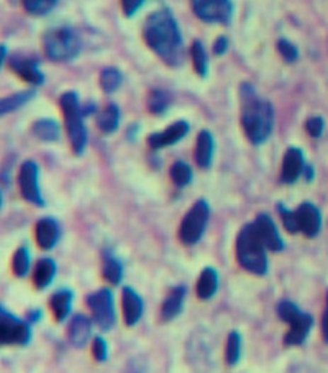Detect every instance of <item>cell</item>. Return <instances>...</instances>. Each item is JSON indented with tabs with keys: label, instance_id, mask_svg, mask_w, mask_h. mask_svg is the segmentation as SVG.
<instances>
[{
	"label": "cell",
	"instance_id": "obj_1",
	"mask_svg": "<svg viewBox=\"0 0 328 373\" xmlns=\"http://www.w3.org/2000/svg\"><path fill=\"white\" fill-rule=\"evenodd\" d=\"M142 36L147 45L170 67H179L185 60L182 33L169 9L153 12L145 19Z\"/></svg>",
	"mask_w": 328,
	"mask_h": 373
},
{
	"label": "cell",
	"instance_id": "obj_2",
	"mask_svg": "<svg viewBox=\"0 0 328 373\" xmlns=\"http://www.w3.org/2000/svg\"><path fill=\"white\" fill-rule=\"evenodd\" d=\"M242 126L253 145H261L271 137L275 124V111L269 101L259 97L254 86L243 83L240 88Z\"/></svg>",
	"mask_w": 328,
	"mask_h": 373
},
{
	"label": "cell",
	"instance_id": "obj_3",
	"mask_svg": "<svg viewBox=\"0 0 328 373\" xmlns=\"http://www.w3.org/2000/svg\"><path fill=\"white\" fill-rule=\"evenodd\" d=\"M266 249L267 247L261 241L254 223L244 225L242 231L238 232L235 241L238 264L251 274L264 276L267 273V269H269Z\"/></svg>",
	"mask_w": 328,
	"mask_h": 373
},
{
	"label": "cell",
	"instance_id": "obj_4",
	"mask_svg": "<svg viewBox=\"0 0 328 373\" xmlns=\"http://www.w3.org/2000/svg\"><path fill=\"white\" fill-rule=\"evenodd\" d=\"M60 105H62V109L64 114V121H66L72 149L74 155H81L86 149L87 131H86V126L83 121L84 116H83L81 107L79 104L77 94L73 91L64 92L62 98H60Z\"/></svg>",
	"mask_w": 328,
	"mask_h": 373
},
{
	"label": "cell",
	"instance_id": "obj_5",
	"mask_svg": "<svg viewBox=\"0 0 328 373\" xmlns=\"http://www.w3.org/2000/svg\"><path fill=\"white\" fill-rule=\"evenodd\" d=\"M45 54L54 62H70L80 53L81 43L72 28L58 26L44 34Z\"/></svg>",
	"mask_w": 328,
	"mask_h": 373
},
{
	"label": "cell",
	"instance_id": "obj_6",
	"mask_svg": "<svg viewBox=\"0 0 328 373\" xmlns=\"http://www.w3.org/2000/svg\"><path fill=\"white\" fill-rule=\"evenodd\" d=\"M278 313L282 321L290 325L285 335V346H301L314 324L311 315L302 312L290 301H282L278 305Z\"/></svg>",
	"mask_w": 328,
	"mask_h": 373
},
{
	"label": "cell",
	"instance_id": "obj_7",
	"mask_svg": "<svg viewBox=\"0 0 328 373\" xmlns=\"http://www.w3.org/2000/svg\"><path fill=\"white\" fill-rule=\"evenodd\" d=\"M211 209L205 198H199L185 215L181 226H179V239L186 247L196 245L210 222Z\"/></svg>",
	"mask_w": 328,
	"mask_h": 373
},
{
	"label": "cell",
	"instance_id": "obj_8",
	"mask_svg": "<svg viewBox=\"0 0 328 373\" xmlns=\"http://www.w3.org/2000/svg\"><path fill=\"white\" fill-rule=\"evenodd\" d=\"M31 324L18 318L5 306L0 309V342L4 346H28L31 341Z\"/></svg>",
	"mask_w": 328,
	"mask_h": 373
},
{
	"label": "cell",
	"instance_id": "obj_9",
	"mask_svg": "<svg viewBox=\"0 0 328 373\" xmlns=\"http://www.w3.org/2000/svg\"><path fill=\"white\" fill-rule=\"evenodd\" d=\"M86 303L92 312V320L102 331H109L115 325V303L111 289L102 288L86 298Z\"/></svg>",
	"mask_w": 328,
	"mask_h": 373
},
{
	"label": "cell",
	"instance_id": "obj_10",
	"mask_svg": "<svg viewBox=\"0 0 328 373\" xmlns=\"http://www.w3.org/2000/svg\"><path fill=\"white\" fill-rule=\"evenodd\" d=\"M19 190L25 202L34 205L37 207H44L45 200L41 194L40 188V168L34 161H25L21 165L19 178H18Z\"/></svg>",
	"mask_w": 328,
	"mask_h": 373
},
{
	"label": "cell",
	"instance_id": "obj_11",
	"mask_svg": "<svg viewBox=\"0 0 328 373\" xmlns=\"http://www.w3.org/2000/svg\"><path fill=\"white\" fill-rule=\"evenodd\" d=\"M196 16L210 23H228L232 15L231 0H192Z\"/></svg>",
	"mask_w": 328,
	"mask_h": 373
},
{
	"label": "cell",
	"instance_id": "obj_12",
	"mask_svg": "<svg viewBox=\"0 0 328 373\" xmlns=\"http://www.w3.org/2000/svg\"><path fill=\"white\" fill-rule=\"evenodd\" d=\"M188 133H189V124L186 121L183 120L176 121L171 126H169L164 131L153 133L150 137H148V145H150V148L154 151L173 146L177 141H181Z\"/></svg>",
	"mask_w": 328,
	"mask_h": 373
},
{
	"label": "cell",
	"instance_id": "obj_13",
	"mask_svg": "<svg viewBox=\"0 0 328 373\" xmlns=\"http://www.w3.org/2000/svg\"><path fill=\"white\" fill-rule=\"evenodd\" d=\"M253 223L257 229L261 241L267 247V249H271L273 252H279L283 249V247H285L283 239L278 231L275 222L272 220V217L269 215L260 213Z\"/></svg>",
	"mask_w": 328,
	"mask_h": 373
},
{
	"label": "cell",
	"instance_id": "obj_14",
	"mask_svg": "<svg viewBox=\"0 0 328 373\" xmlns=\"http://www.w3.org/2000/svg\"><path fill=\"white\" fill-rule=\"evenodd\" d=\"M9 67L16 76H19L28 83H33V85L44 83V75L38 67V62L35 59H31V57L15 55L9 62Z\"/></svg>",
	"mask_w": 328,
	"mask_h": 373
},
{
	"label": "cell",
	"instance_id": "obj_15",
	"mask_svg": "<svg viewBox=\"0 0 328 373\" xmlns=\"http://www.w3.org/2000/svg\"><path fill=\"white\" fill-rule=\"evenodd\" d=\"M305 171V159L301 149L289 148L283 156L281 180L285 184H293Z\"/></svg>",
	"mask_w": 328,
	"mask_h": 373
},
{
	"label": "cell",
	"instance_id": "obj_16",
	"mask_svg": "<svg viewBox=\"0 0 328 373\" xmlns=\"http://www.w3.org/2000/svg\"><path fill=\"white\" fill-rule=\"evenodd\" d=\"M35 238L40 248L50 251L52 249L60 238H62V229L54 217H43L35 226Z\"/></svg>",
	"mask_w": 328,
	"mask_h": 373
},
{
	"label": "cell",
	"instance_id": "obj_17",
	"mask_svg": "<svg viewBox=\"0 0 328 373\" xmlns=\"http://www.w3.org/2000/svg\"><path fill=\"white\" fill-rule=\"evenodd\" d=\"M298 223H300V232L308 238L318 235L321 229V213L312 203H302L296 209Z\"/></svg>",
	"mask_w": 328,
	"mask_h": 373
},
{
	"label": "cell",
	"instance_id": "obj_18",
	"mask_svg": "<svg viewBox=\"0 0 328 373\" xmlns=\"http://www.w3.org/2000/svg\"><path fill=\"white\" fill-rule=\"evenodd\" d=\"M92 321L83 313H76L69 324V340L76 349H83L92 335Z\"/></svg>",
	"mask_w": 328,
	"mask_h": 373
},
{
	"label": "cell",
	"instance_id": "obj_19",
	"mask_svg": "<svg viewBox=\"0 0 328 373\" xmlns=\"http://www.w3.org/2000/svg\"><path fill=\"white\" fill-rule=\"evenodd\" d=\"M123 310H124V321L128 327H134L142 317L144 302L142 298L130 286H125L123 289Z\"/></svg>",
	"mask_w": 328,
	"mask_h": 373
},
{
	"label": "cell",
	"instance_id": "obj_20",
	"mask_svg": "<svg viewBox=\"0 0 328 373\" xmlns=\"http://www.w3.org/2000/svg\"><path fill=\"white\" fill-rule=\"evenodd\" d=\"M214 136L211 131L202 130L196 139V148H195V161L199 168L208 169L213 165L214 159Z\"/></svg>",
	"mask_w": 328,
	"mask_h": 373
},
{
	"label": "cell",
	"instance_id": "obj_21",
	"mask_svg": "<svg viewBox=\"0 0 328 373\" xmlns=\"http://www.w3.org/2000/svg\"><path fill=\"white\" fill-rule=\"evenodd\" d=\"M185 296H186V288L185 286H176L170 291L167 298L163 302L162 306V320L163 321H173L174 318L179 317V313L183 309L185 303Z\"/></svg>",
	"mask_w": 328,
	"mask_h": 373
},
{
	"label": "cell",
	"instance_id": "obj_22",
	"mask_svg": "<svg viewBox=\"0 0 328 373\" xmlns=\"http://www.w3.org/2000/svg\"><path fill=\"white\" fill-rule=\"evenodd\" d=\"M50 308L57 323L66 321L70 317L73 309V292L67 288L58 289L50 299Z\"/></svg>",
	"mask_w": 328,
	"mask_h": 373
},
{
	"label": "cell",
	"instance_id": "obj_23",
	"mask_svg": "<svg viewBox=\"0 0 328 373\" xmlns=\"http://www.w3.org/2000/svg\"><path fill=\"white\" fill-rule=\"evenodd\" d=\"M218 271L214 267H205L196 283V295L200 301H210L218 291Z\"/></svg>",
	"mask_w": 328,
	"mask_h": 373
},
{
	"label": "cell",
	"instance_id": "obj_24",
	"mask_svg": "<svg viewBox=\"0 0 328 373\" xmlns=\"http://www.w3.org/2000/svg\"><path fill=\"white\" fill-rule=\"evenodd\" d=\"M55 273H57V264L52 258H50V256L41 258V260L35 266L34 276H33L35 288L40 291L47 289L48 286L52 283Z\"/></svg>",
	"mask_w": 328,
	"mask_h": 373
},
{
	"label": "cell",
	"instance_id": "obj_25",
	"mask_svg": "<svg viewBox=\"0 0 328 373\" xmlns=\"http://www.w3.org/2000/svg\"><path fill=\"white\" fill-rule=\"evenodd\" d=\"M119 119H121V112H119L118 105L115 104H108L101 112L96 119L98 127L106 133V134H112L118 130L119 127Z\"/></svg>",
	"mask_w": 328,
	"mask_h": 373
},
{
	"label": "cell",
	"instance_id": "obj_26",
	"mask_svg": "<svg viewBox=\"0 0 328 373\" xmlns=\"http://www.w3.org/2000/svg\"><path fill=\"white\" fill-rule=\"evenodd\" d=\"M102 273L105 280L112 284V286H118L123 280L124 276V267L121 264V261L118 260V258L112 254H106L103 258V267H102Z\"/></svg>",
	"mask_w": 328,
	"mask_h": 373
},
{
	"label": "cell",
	"instance_id": "obj_27",
	"mask_svg": "<svg viewBox=\"0 0 328 373\" xmlns=\"http://www.w3.org/2000/svg\"><path fill=\"white\" fill-rule=\"evenodd\" d=\"M33 134L41 141H57L60 139V127L51 119H41L34 123Z\"/></svg>",
	"mask_w": 328,
	"mask_h": 373
},
{
	"label": "cell",
	"instance_id": "obj_28",
	"mask_svg": "<svg viewBox=\"0 0 328 373\" xmlns=\"http://www.w3.org/2000/svg\"><path fill=\"white\" fill-rule=\"evenodd\" d=\"M242 334L238 331H231L225 342V363L228 366H235L242 359Z\"/></svg>",
	"mask_w": 328,
	"mask_h": 373
},
{
	"label": "cell",
	"instance_id": "obj_29",
	"mask_svg": "<svg viewBox=\"0 0 328 373\" xmlns=\"http://www.w3.org/2000/svg\"><path fill=\"white\" fill-rule=\"evenodd\" d=\"M170 178L176 187L185 188L192 183V168L183 161H177L170 168Z\"/></svg>",
	"mask_w": 328,
	"mask_h": 373
},
{
	"label": "cell",
	"instance_id": "obj_30",
	"mask_svg": "<svg viewBox=\"0 0 328 373\" xmlns=\"http://www.w3.org/2000/svg\"><path fill=\"white\" fill-rule=\"evenodd\" d=\"M34 97H35L34 91H22V92L13 94L12 97L4 98L2 102H0V112H2V116L13 112L15 109L25 105L28 101H31Z\"/></svg>",
	"mask_w": 328,
	"mask_h": 373
},
{
	"label": "cell",
	"instance_id": "obj_31",
	"mask_svg": "<svg viewBox=\"0 0 328 373\" xmlns=\"http://www.w3.org/2000/svg\"><path fill=\"white\" fill-rule=\"evenodd\" d=\"M99 80L105 94H113L123 83V73L116 67H106L102 70Z\"/></svg>",
	"mask_w": 328,
	"mask_h": 373
},
{
	"label": "cell",
	"instance_id": "obj_32",
	"mask_svg": "<svg viewBox=\"0 0 328 373\" xmlns=\"http://www.w3.org/2000/svg\"><path fill=\"white\" fill-rule=\"evenodd\" d=\"M31 267V254L26 247H19L13 255L12 260V270L16 277H25Z\"/></svg>",
	"mask_w": 328,
	"mask_h": 373
},
{
	"label": "cell",
	"instance_id": "obj_33",
	"mask_svg": "<svg viewBox=\"0 0 328 373\" xmlns=\"http://www.w3.org/2000/svg\"><path fill=\"white\" fill-rule=\"evenodd\" d=\"M191 55H192V63L195 66L196 73L200 77H205L208 73V59H206V53L200 41H193L191 45Z\"/></svg>",
	"mask_w": 328,
	"mask_h": 373
},
{
	"label": "cell",
	"instance_id": "obj_34",
	"mask_svg": "<svg viewBox=\"0 0 328 373\" xmlns=\"http://www.w3.org/2000/svg\"><path fill=\"white\" fill-rule=\"evenodd\" d=\"M57 0H22V5L25 11L31 15H47L55 6Z\"/></svg>",
	"mask_w": 328,
	"mask_h": 373
},
{
	"label": "cell",
	"instance_id": "obj_35",
	"mask_svg": "<svg viewBox=\"0 0 328 373\" xmlns=\"http://www.w3.org/2000/svg\"><path fill=\"white\" fill-rule=\"evenodd\" d=\"M147 104H148V109H150L153 114L160 116V114H164L170 107V98L164 91H153L150 97H148Z\"/></svg>",
	"mask_w": 328,
	"mask_h": 373
},
{
	"label": "cell",
	"instance_id": "obj_36",
	"mask_svg": "<svg viewBox=\"0 0 328 373\" xmlns=\"http://www.w3.org/2000/svg\"><path fill=\"white\" fill-rule=\"evenodd\" d=\"M279 213L283 222V226L289 234H298L300 232V223H298L296 210H289L285 206H279Z\"/></svg>",
	"mask_w": 328,
	"mask_h": 373
},
{
	"label": "cell",
	"instance_id": "obj_37",
	"mask_svg": "<svg viewBox=\"0 0 328 373\" xmlns=\"http://www.w3.org/2000/svg\"><path fill=\"white\" fill-rule=\"evenodd\" d=\"M92 353H94V357L96 359V362H99V363H103V362L108 360V355H109L108 342H106V340L102 335H96L94 338Z\"/></svg>",
	"mask_w": 328,
	"mask_h": 373
},
{
	"label": "cell",
	"instance_id": "obj_38",
	"mask_svg": "<svg viewBox=\"0 0 328 373\" xmlns=\"http://www.w3.org/2000/svg\"><path fill=\"white\" fill-rule=\"evenodd\" d=\"M278 50H279V53H281V55L283 57V59L286 62H289V63H292V62H295L298 59L296 47L292 43H289L288 40H279L278 41Z\"/></svg>",
	"mask_w": 328,
	"mask_h": 373
},
{
	"label": "cell",
	"instance_id": "obj_39",
	"mask_svg": "<svg viewBox=\"0 0 328 373\" xmlns=\"http://www.w3.org/2000/svg\"><path fill=\"white\" fill-rule=\"evenodd\" d=\"M307 131L310 136L312 137H319L322 134L324 130V120L321 117H311L307 121Z\"/></svg>",
	"mask_w": 328,
	"mask_h": 373
},
{
	"label": "cell",
	"instance_id": "obj_40",
	"mask_svg": "<svg viewBox=\"0 0 328 373\" xmlns=\"http://www.w3.org/2000/svg\"><path fill=\"white\" fill-rule=\"evenodd\" d=\"M144 0H121V6H123V12L125 16L131 18L132 15H135L138 12V9L142 6Z\"/></svg>",
	"mask_w": 328,
	"mask_h": 373
},
{
	"label": "cell",
	"instance_id": "obj_41",
	"mask_svg": "<svg viewBox=\"0 0 328 373\" xmlns=\"http://www.w3.org/2000/svg\"><path fill=\"white\" fill-rule=\"evenodd\" d=\"M228 48V40L225 37H220L215 40L214 43V54L217 55H222Z\"/></svg>",
	"mask_w": 328,
	"mask_h": 373
},
{
	"label": "cell",
	"instance_id": "obj_42",
	"mask_svg": "<svg viewBox=\"0 0 328 373\" xmlns=\"http://www.w3.org/2000/svg\"><path fill=\"white\" fill-rule=\"evenodd\" d=\"M321 328H322V337L324 341L328 342V292H327V301H325V310L322 315V323H321Z\"/></svg>",
	"mask_w": 328,
	"mask_h": 373
},
{
	"label": "cell",
	"instance_id": "obj_43",
	"mask_svg": "<svg viewBox=\"0 0 328 373\" xmlns=\"http://www.w3.org/2000/svg\"><path fill=\"white\" fill-rule=\"evenodd\" d=\"M41 317H43V312H41L40 309H31V310L28 312L26 321H28L29 324H34V323H38Z\"/></svg>",
	"mask_w": 328,
	"mask_h": 373
},
{
	"label": "cell",
	"instance_id": "obj_44",
	"mask_svg": "<svg viewBox=\"0 0 328 373\" xmlns=\"http://www.w3.org/2000/svg\"><path fill=\"white\" fill-rule=\"evenodd\" d=\"M5 60H6V47L2 45V65H4Z\"/></svg>",
	"mask_w": 328,
	"mask_h": 373
}]
</instances>
